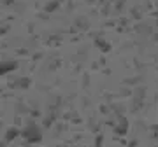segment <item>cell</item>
Segmentation results:
<instances>
[{
  "label": "cell",
  "instance_id": "obj_1",
  "mask_svg": "<svg viewBox=\"0 0 158 147\" xmlns=\"http://www.w3.org/2000/svg\"><path fill=\"white\" fill-rule=\"evenodd\" d=\"M23 137L30 142H39L40 140V131L35 125H30L27 130H23Z\"/></svg>",
  "mask_w": 158,
  "mask_h": 147
}]
</instances>
